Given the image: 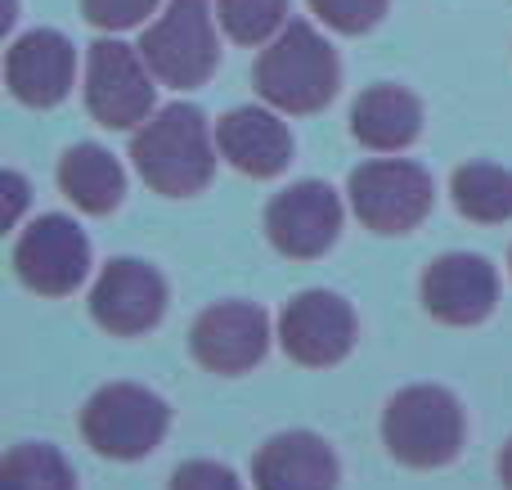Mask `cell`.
Segmentation results:
<instances>
[{
    "label": "cell",
    "mask_w": 512,
    "mask_h": 490,
    "mask_svg": "<svg viewBox=\"0 0 512 490\" xmlns=\"http://www.w3.org/2000/svg\"><path fill=\"white\" fill-rule=\"evenodd\" d=\"M216 135L194 104H167L135 131L131 162L162 198H194L216 171Z\"/></svg>",
    "instance_id": "1"
},
{
    "label": "cell",
    "mask_w": 512,
    "mask_h": 490,
    "mask_svg": "<svg viewBox=\"0 0 512 490\" xmlns=\"http://www.w3.org/2000/svg\"><path fill=\"white\" fill-rule=\"evenodd\" d=\"M342 86V63L333 45L310 23H288L256 59V90L279 113H319Z\"/></svg>",
    "instance_id": "2"
},
{
    "label": "cell",
    "mask_w": 512,
    "mask_h": 490,
    "mask_svg": "<svg viewBox=\"0 0 512 490\" xmlns=\"http://www.w3.org/2000/svg\"><path fill=\"white\" fill-rule=\"evenodd\" d=\"M382 446L405 468L454 464L463 450V405L445 387H405L382 410Z\"/></svg>",
    "instance_id": "3"
},
{
    "label": "cell",
    "mask_w": 512,
    "mask_h": 490,
    "mask_svg": "<svg viewBox=\"0 0 512 490\" xmlns=\"http://www.w3.org/2000/svg\"><path fill=\"white\" fill-rule=\"evenodd\" d=\"M171 410L158 392L140 383H108L81 410V437L95 455L117 459V464H135V459L153 455L167 437Z\"/></svg>",
    "instance_id": "4"
},
{
    "label": "cell",
    "mask_w": 512,
    "mask_h": 490,
    "mask_svg": "<svg viewBox=\"0 0 512 490\" xmlns=\"http://www.w3.org/2000/svg\"><path fill=\"white\" fill-rule=\"evenodd\" d=\"M140 54L162 86L171 90L203 86L216 72V63H221L212 0H167V9L144 27Z\"/></svg>",
    "instance_id": "5"
},
{
    "label": "cell",
    "mask_w": 512,
    "mask_h": 490,
    "mask_svg": "<svg viewBox=\"0 0 512 490\" xmlns=\"http://www.w3.org/2000/svg\"><path fill=\"white\" fill-rule=\"evenodd\" d=\"M351 194V212L360 216L364 230L373 234H409L414 225H423V216L432 212V176L409 158H378L364 162L346 180Z\"/></svg>",
    "instance_id": "6"
},
{
    "label": "cell",
    "mask_w": 512,
    "mask_h": 490,
    "mask_svg": "<svg viewBox=\"0 0 512 490\" xmlns=\"http://www.w3.org/2000/svg\"><path fill=\"white\" fill-rule=\"evenodd\" d=\"M153 68L140 45L95 41L86 59V108L108 131H140L153 117Z\"/></svg>",
    "instance_id": "7"
},
{
    "label": "cell",
    "mask_w": 512,
    "mask_h": 490,
    "mask_svg": "<svg viewBox=\"0 0 512 490\" xmlns=\"http://www.w3.org/2000/svg\"><path fill=\"white\" fill-rule=\"evenodd\" d=\"M355 311L328 288H306L279 315V347L306 369H333L355 347Z\"/></svg>",
    "instance_id": "8"
},
{
    "label": "cell",
    "mask_w": 512,
    "mask_h": 490,
    "mask_svg": "<svg viewBox=\"0 0 512 490\" xmlns=\"http://www.w3.org/2000/svg\"><path fill=\"white\" fill-rule=\"evenodd\" d=\"M14 270L32 293L68 297L90 270V243L68 216H36L14 243Z\"/></svg>",
    "instance_id": "9"
},
{
    "label": "cell",
    "mask_w": 512,
    "mask_h": 490,
    "mask_svg": "<svg viewBox=\"0 0 512 490\" xmlns=\"http://www.w3.org/2000/svg\"><path fill=\"white\" fill-rule=\"evenodd\" d=\"M162 311H167V284L149 261H108L104 275L90 288V320L113 338H140V333L158 329Z\"/></svg>",
    "instance_id": "10"
},
{
    "label": "cell",
    "mask_w": 512,
    "mask_h": 490,
    "mask_svg": "<svg viewBox=\"0 0 512 490\" xmlns=\"http://www.w3.org/2000/svg\"><path fill=\"white\" fill-rule=\"evenodd\" d=\"M342 230V203L324 180H297L265 207V234L292 261H315L337 243Z\"/></svg>",
    "instance_id": "11"
},
{
    "label": "cell",
    "mask_w": 512,
    "mask_h": 490,
    "mask_svg": "<svg viewBox=\"0 0 512 490\" xmlns=\"http://www.w3.org/2000/svg\"><path fill=\"white\" fill-rule=\"evenodd\" d=\"M189 351L207 374H248L270 351V320L252 302H216L189 329Z\"/></svg>",
    "instance_id": "12"
},
{
    "label": "cell",
    "mask_w": 512,
    "mask_h": 490,
    "mask_svg": "<svg viewBox=\"0 0 512 490\" xmlns=\"http://www.w3.org/2000/svg\"><path fill=\"white\" fill-rule=\"evenodd\" d=\"M418 297H423V311L432 320L450 324V329H468V324H481L495 311L499 275L477 252H445L423 270Z\"/></svg>",
    "instance_id": "13"
},
{
    "label": "cell",
    "mask_w": 512,
    "mask_h": 490,
    "mask_svg": "<svg viewBox=\"0 0 512 490\" xmlns=\"http://www.w3.org/2000/svg\"><path fill=\"white\" fill-rule=\"evenodd\" d=\"M72 77H77V54L72 41L50 27L23 32L18 41H9L5 50V86L18 104L27 108H54L59 99H68Z\"/></svg>",
    "instance_id": "14"
},
{
    "label": "cell",
    "mask_w": 512,
    "mask_h": 490,
    "mask_svg": "<svg viewBox=\"0 0 512 490\" xmlns=\"http://www.w3.org/2000/svg\"><path fill=\"white\" fill-rule=\"evenodd\" d=\"M216 149L234 171L270 180L292 162V135L270 108H230L216 122Z\"/></svg>",
    "instance_id": "15"
},
{
    "label": "cell",
    "mask_w": 512,
    "mask_h": 490,
    "mask_svg": "<svg viewBox=\"0 0 512 490\" xmlns=\"http://www.w3.org/2000/svg\"><path fill=\"white\" fill-rule=\"evenodd\" d=\"M337 455L315 432H279L252 459L256 490H337Z\"/></svg>",
    "instance_id": "16"
},
{
    "label": "cell",
    "mask_w": 512,
    "mask_h": 490,
    "mask_svg": "<svg viewBox=\"0 0 512 490\" xmlns=\"http://www.w3.org/2000/svg\"><path fill=\"white\" fill-rule=\"evenodd\" d=\"M423 131V104L400 86H369L351 108V135L373 153H400Z\"/></svg>",
    "instance_id": "17"
},
{
    "label": "cell",
    "mask_w": 512,
    "mask_h": 490,
    "mask_svg": "<svg viewBox=\"0 0 512 490\" xmlns=\"http://www.w3.org/2000/svg\"><path fill=\"white\" fill-rule=\"evenodd\" d=\"M59 189L63 198H72V207L90 216H108L126 194V176L117 167V158L99 144H72L59 158Z\"/></svg>",
    "instance_id": "18"
},
{
    "label": "cell",
    "mask_w": 512,
    "mask_h": 490,
    "mask_svg": "<svg viewBox=\"0 0 512 490\" xmlns=\"http://www.w3.org/2000/svg\"><path fill=\"white\" fill-rule=\"evenodd\" d=\"M454 207L477 225H504L512 221V171L495 162H468L450 180Z\"/></svg>",
    "instance_id": "19"
},
{
    "label": "cell",
    "mask_w": 512,
    "mask_h": 490,
    "mask_svg": "<svg viewBox=\"0 0 512 490\" xmlns=\"http://www.w3.org/2000/svg\"><path fill=\"white\" fill-rule=\"evenodd\" d=\"M0 490H77V477L54 446L27 441L0 459Z\"/></svg>",
    "instance_id": "20"
},
{
    "label": "cell",
    "mask_w": 512,
    "mask_h": 490,
    "mask_svg": "<svg viewBox=\"0 0 512 490\" xmlns=\"http://www.w3.org/2000/svg\"><path fill=\"white\" fill-rule=\"evenodd\" d=\"M216 18L239 45H270L288 27V0H216Z\"/></svg>",
    "instance_id": "21"
},
{
    "label": "cell",
    "mask_w": 512,
    "mask_h": 490,
    "mask_svg": "<svg viewBox=\"0 0 512 490\" xmlns=\"http://www.w3.org/2000/svg\"><path fill=\"white\" fill-rule=\"evenodd\" d=\"M387 5L391 0H310L319 23L342 36H360V32H369V27H378Z\"/></svg>",
    "instance_id": "22"
},
{
    "label": "cell",
    "mask_w": 512,
    "mask_h": 490,
    "mask_svg": "<svg viewBox=\"0 0 512 490\" xmlns=\"http://www.w3.org/2000/svg\"><path fill=\"white\" fill-rule=\"evenodd\" d=\"M153 9H158V0H81L86 23L99 27V32H126V27H140Z\"/></svg>",
    "instance_id": "23"
},
{
    "label": "cell",
    "mask_w": 512,
    "mask_h": 490,
    "mask_svg": "<svg viewBox=\"0 0 512 490\" xmlns=\"http://www.w3.org/2000/svg\"><path fill=\"white\" fill-rule=\"evenodd\" d=\"M167 490H243V486L225 464H212V459H189V464H180L176 473H171Z\"/></svg>",
    "instance_id": "24"
},
{
    "label": "cell",
    "mask_w": 512,
    "mask_h": 490,
    "mask_svg": "<svg viewBox=\"0 0 512 490\" xmlns=\"http://www.w3.org/2000/svg\"><path fill=\"white\" fill-rule=\"evenodd\" d=\"M0 185H5V225H14L18 221V212H23V203H27V185H23V176H18V171H5V180H0Z\"/></svg>",
    "instance_id": "25"
},
{
    "label": "cell",
    "mask_w": 512,
    "mask_h": 490,
    "mask_svg": "<svg viewBox=\"0 0 512 490\" xmlns=\"http://www.w3.org/2000/svg\"><path fill=\"white\" fill-rule=\"evenodd\" d=\"M499 482H504V490H512V441L499 450Z\"/></svg>",
    "instance_id": "26"
},
{
    "label": "cell",
    "mask_w": 512,
    "mask_h": 490,
    "mask_svg": "<svg viewBox=\"0 0 512 490\" xmlns=\"http://www.w3.org/2000/svg\"><path fill=\"white\" fill-rule=\"evenodd\" d=\"M508 266H512V257H508Z\"/></svg>",
    "instance_id": "27"
}]
</instances>
